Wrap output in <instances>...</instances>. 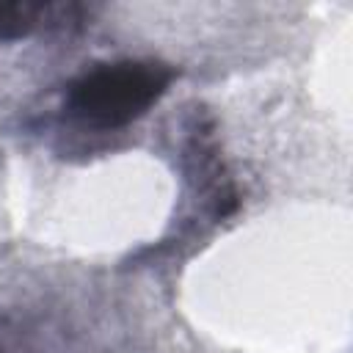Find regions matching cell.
<instances>
[{"instance_id":"1","label":"cell","mask_w":353,"mask_h":353,"mask_svg":"<svg viewBox=\"0 0 353 353\" xmlns=\"http://www.w3.org/2000/svg\"><path fill=\"white\" fill-rule=\"evenodd\" d=\"M176 69L160 61L105 63L77 77L66 91V110L88 127L116 130L141 119L174 83Z\"/></svg>"},{"instance_id":"2","label":"cell","mask_w":353,"mask_h":353,"mask_svg":"<svg viewBox=\"0 0 353 353\" xmlns=\"http://www.w3.org/2000/svg\"><path fill=\"white\" fill-rule=\"evenodd\" d=\"M77 6L52 3H0V39H22L44 28H63Z\"/></svg>"}]
</instances>
